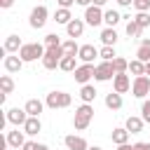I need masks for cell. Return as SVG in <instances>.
<instances>
[{
  "instance_id": "60d3db41",
  "label": "cell",
  "mask_w": 150,
  "mask_h": 150,
  "mask_svg": "<svg viewBox=\"0 0 150 150\" xmlns=\"http://www.w3.org/2000/svg\"><path fill=\"white\" fill-rule=\"evenodd\" d=\"M136 145V150H150V143H145V141H141V143H134Z\"/></svg>"
},
{
  "instance_id": "2e32d148",
  "label": "cell",
  "mask_w": 150,
  "mask_h": 150,
  "mask_svg": "<svg viewBox=\"0 0 150 150\" xmlns=\"http://www.w3.org/2000/svg\"><path fill=\"white\" fill-rule=\"evenodd\" d=\"M66 33H68V38H70V40L82 38V33H84V19H73V21L66 26Z\"/></svg>"
},
{
  "instance_id": "b9f144b4",
  "label": "cell",
  "mask_w": 150,
  "mask_h": 150,
  "mask_svg": "<svg viewBox=\"0 0 150 150\" xmlns=\"http://www.w3.org/2000/svg\"><path fill=\"white\" fill-rule=\"evenodd\" d=\"M75 5H82V7L87 9L89 5H94V0H75Z\"/></svg>"
},
{
  "instance_id": "8d00e7d4",
  "label": "cell",
  "mask_w": 150,
  "mask_h": 150,
  "mask_svg": "<svg viewBox=\"0 0 150 150\" xmlns=\"http://www.w3.org/2000/svg\"><path fill=\"white\" fill-rule=\"evenodd\" d=\"M141 117H143V122L150 124V101H143L141 103Z\"/></svg>"
},
{
  "instance_id": "9a60e30c",
  "label": "cell",
  "mask_w": 150,
  "mask_h": 150,
  "mask_svg": "<svg viewBox=\"0 0 150 150\" xmlns=\"http://www.w3.org/2000/svg\"><path fill=\"white\" fill-rule=\"evenodd\" d=\"M96 56H98V49H96L94 45H80V54H77V59H80L82 63H94Z\"/></svg>"
},
{
  "instance_id": "4316f807",
  "label": "cell",
  "mask_w": 150,
  "mask_h": 150,
  "mask_svg": "<svg viewBox=\"0 0 150 150\" xmlns=\"http://www.w3.org/2000/svg\"><path fill=\"white\" fill-rule=\"evenodd\" d=\"M54 21H56V23H63V26H68V23L73 21V14H70V9H63V7H59V9L54 12Z\"/></svg>"
},
{
  "instance_id": "ba28073f",
  "label": "cell",
  "mask_w": 150,
  "mask_h": 150,
  "mask_svg": "<svg viewBox=\"0 0 150 150\" xmlns=\"http://www.w3.org/2000/svg\"><path fill=\"white\" fill-rule=\"evenodd\" d=\"M94 73H96V66H94V63H82V66L75 68L73 77H75V82H80V84H89V80L94 77Z\"/></svg>"
},
{
  "instance_id": "52a82bcc",
  "label": "cell",
  "mask_w": 150,
  "mask_h": 150,
  "mask_svg": "<svg viewBox=\"0 0 150 150\" xmlns=\"http://www.w3.org/2000/svg\"><path fill=\"white\" fill-rule=\"evenodd\" d=\"M117 73H115V68H112V61H101L98 66H96V73H94V80L96 82H108V80H112Z\"/></svg>"
},
{
  "instance_id": "d6986e66",
  "label": "cell",
  "mask_w": 150,
  "mask_h": 150,
  "mask_svg": "<svg viewBox=\"0 0 150 150\" xmlns=\"http://www.w3.org/2000/svg\"><path fill=\"white\" fill-rule=\"evenodd\" d=\"M129 131H127V127H115L112 129V134H110V138H112V143L115 145H124V143H129Z\"/></svg>"
},
{
  "instance_id": "e575fe53",
  "label": "cell",
  "mask_w": 150,
  "mask_h": 150,
  "mask_svg": "<svg viewBox=\"0 0 150 150\" xmlns=\"http://www.w3.org/2000/svg\"><path fill=\"white\" fill-rule=\"evenodd\" d=\"M63 42H61V38L56 35V33H47L45 35V47H61Z\"/></svg>"
},
{
  "instance_id": "74e56055",
  "label": "cell",
  "mask_w": 150,
  "mask_h": 150,
  "mask_svg": "<svg viewBox=\"0 0 150 150\" xmlns=\"http://www.w3.org/2000/svg\"><path fill=\"white\" fill-rule=\"evenodd\" d=\"M21 150H49L45 143H35V141H26V145Z\"/></svg>"
},
{
  "instance_id": "1f68e13d",
  "label": "cell",
  "mask_w": 150,
  "mask_h": 150,
  "mask_svg": "<svg viewBox=\"0 0 150 150\" xmlns=\"http://www.w3.org/2000/svg\"><path fill=\"white\" fill-rule=\"evenodd\" d=\"M98 56H101V61H115V59H117L115 47H105V45L98 49Z\"/></svg>"
},
{
  "instance_id": "bcb514c9",
  "label": "cell",
  "mask_w": 150,
  "mask_h": 150,
  "mask_svg": "<svg viewBox=\"0 0 150 150\" xmlns=\"http://www.w3.org/2000/svg\"><path fill=\"white\" fill-rule=\"evenodd\" d=\"M105 2H108V0H94V5H96V7H103Z\"/></svg>"
},
{
  "instance_id": "30bf717a",
  "label": "cell",
  "mask_w": 150,
  "mask_h": 150,
  "mask_svg": "<svg viewBox=\"0 0 150 150\" xmlns=\"http://www.w3.org/2000/svg\"><path fill=\"white\" fill-rule=\"evenodd\" d=\"M84 23H89V26H101V23H103V9L96 7V5H89V7L84 9Z\"/></svg>"
},
{
  "instance_id": "f546056e",
  "label": "cell",
  "mask_w": 150,
  "mask_h": 150,
  "mask_svg": "<svg viewBox=\"0 0 150 150\" xmlns=\"http://www.w3.org/2000/svg\"><path fill=\"white\" fill-rule=\"evenodd\" d=\"M129 73H131V75H136V77L145 75V63H143V61H138V59L129 61Z\"/></svg>"
},
{
  "instance_id": "3957f363",
  "label": "cell",
  "mask_w": 150,
  "mask_h": 150,
  "mask_svg": "<svg viewBox=\"0 0 150 150\" xmlns=\"http://www.w3.org/2000/svg\"><path fill=\"white\" fill-rule=\"evenodd\" d=\"M73 103V96L68 91H49L47 98H45V105L52 108V110H59V108H68Z\"/></svg>"
},
{
  "instance_id": "c3c4849f",
  "label": "cell",
  "mask_w": 150,
  "mask_h": 150,
  "mask_svg": "<svg viewBox=\"0 0 150 150\" xmlns=\"http://www.w3.org/2000/svg\"><path fill=\"white\" fill-rule=\"evenodd\" d=\"M89 150H103L101 145H89Z\"/></svg>"
},
{
  "instance_id": "d590c367",
  "label": "cell",
  "mask_w": 150,
  "mask_h": 150,
  "mask_svg": "<svg viewBox=\"0 0 150 150\" xmlns=\"http://www.w3.org/2000/svg\"><path fill=\"white\" fill-rule=\"evenodd\" d=\"M134 21H136L141 28H148V26H150V14H148V12H138V14L134 16Z\"/></svg>"
},
{
  "instance_id": "d6a6232c",
  "label": "cell",
  "mask_w": 150,
  "mask_h": 150,
  "mask_svg": "<svg viewBox=\"0 0 150 150\" xmlns=\"http://www.w3.org/2000/svg\"><path fill=\"white\" fill-rule=\"evenodd\" d=\"M0 89H2V94H12L14 91V80L9 75H2L0 77Z\"/></svg>"
},
{
  "instance_id": "4dcf8cb0",
  "label": "cell",
  "mask_w": 150,
  "mask_h": 150,
  "mask_svg": "<svg viewBox=\"0 0 150 150\" xmlns=\"http://www.w3.org/2000/svg\"><path fill=\"white\" fill-rule=\"evenodd\" d=\"M124 30H127V35H129V38H141V33H143V28H141L134 19H129V21H127V28H124Z\"/></svg>"
},
{
  "instance_id": "83f0119b",
  "label": "cell",
  "mask_w": 150,
  "mask_h": 150,
  "mask_svg": "<svg viewBox=\"0 0 150 150\" xmlns=\"http://www.w3.org/2000/svg\"><path fill=\"white\" fill-rule=\"evenodd\" d=\"M75 59H77V56H63V59H61V63H59V68H61L63 73H75V68H77Z\"/></svg>"
},
{
  "instance_id": "8fae6325",
  "label": "cell",
  "mask_w": 150,
  "mask_h": 150,
  "mask_svg": "<svg viewBox=\"0 0 150 150\" xmlns=\"http://www.w3.org/2000/svg\"><path fill=\"white\" fill-rule=\"evenodd\" d=\"M131 89V80H129V75L127 73H117L115 77H112V91H117V94H127Z\"/></svg>"
},
{
  "instance_id": "277c9868",
  "label": "cell",
  "mask_w": 150,
  "mask_h": 150,
  "mask_svg": "<svg viewBox=\"0 0 150 150\" xmlns=\"http://www.w3.org/2000/svg\"><path fill=\"white\" fill-rule=\"evenodd\" d=\"M63 56H66L63 54V47H47V52L42 56V66L47 70H54V68H59V63H61Z\"/></svg>"
},
{
  "instance_id": "7c38bea8",
  "label": "cell",
  "mask_w": 150,
  "mask_h": 150,
  "mask_svg": "<svg viewBox=\"0 0 150 150\" xmlns=\"http://www.w3.org/2000/svg\"><path fill=\"white\" fill-rule=\"evenodd\" d=\"M23 134H26V131H19V127H16V129H12V131H7V134H5V136H7V145H9V148H14V150L23 148V145H26Z\"/></svg>"
},
{
  "instance_id": "d4e9b609",
  "label": "cell",
  "mask_w": 150,
  "mask_h": 150,
  "mask_svg": "<svg viewBox=\"0 0 150 150\" xmlns=\"http://www.w3.org/2000/svg\"><path fill=\"white\" fill-rule=\"evenodd\" d=\"M101 42H103L105 47H115V42H117V30H115V28H103V30H101Z\"/></svg>"
},
{
  "instance_id": "7402d4cb",
  "label": "cell",
  "mask_w": 150,
  "mask_h": 150,
  "mask_svg": "<svg viewBox=\"0 0 150 150\" xmlns=\"http://www.w3.org/2000/svg\"><path fill=\"white\" fill-rule=\"evenodd\" d=\"M136 59L143 61V63L150 61V38H143V40H141V45H138V49H136Z\"/></svg>"
},
{
  "instance_id": "ee69618b",
  "label": "cell",
  "mask_w": 150,
  "mask_h": 150,
  "mask_svg": "<svg viewBox=\"0 0 150 150\" xmlns=\"http://www.w3.org/2000/svg\"><path fill=\"white\" fill-rule=\"evenodd\" d=\"M117 5L120 7H129V5H134V0H117Z\"/></svg>"
},
{
  "instance_id": "6da1fadb",
  "label": "cell",
  "mask_w": 150,
  "mask_h": 150,
  "mask_svg": "<svg viewBox=\"0 0 150 150\" xmlns=\"http://www.w3.org/2000/svg\"><path fill=\"white\" fill-rule=\"evenodd\" d=\"M94 120V105L91 103H82L80 108H75V117H73V127L77 131H84Z\"/></svg>"
},
{
  "instance_id": "44dd1931",
  "label": "cell",
  "mask_w": 150,
  "mask_h": 150,
  "mask_svg": "<svg viewBox=\"0 0 150 150\" xmlns=\"http://www.w3.org/2000/svg\"><path fill=\"white\" fill-rule=\"evenodd\" d=\"M23 131H26L28 136H38V134L42 131V122H40V117H28L26 124H23Z\"/></svg>"
},
{
  "instance_id": "836d02e7",
  "label": "cell",
  "mask_w": 150,
  "mask_h": 150,
  "mask_svg": "<svg viewBox=\"0 0 150 150\" xmlns=\"http://www.w3.org/2000/svg\"><path fill=\"white\" fill-rule=\"evenodd\" d=\"M112 68H115V73H129V61L122 59V56H117L112 61Z\"/></svg>"
},
{
  "instance_id": "f35d334b",
  "label": "cell",
  "mask_w": 150,
  "mask_h": 150,
  "mask_svg": "<svg viewBox=\"0 0 150 150\" xmlns=\"http://www.w3.org/2000/svg\"><path fill=\"white\" fill-rule=\"evenodd\" d=\"M134 7H136V12H148L150 9V0H134Z\"/></svg>"
},
{
  "instance_id": "7a4b0ae2",
  "label": "cell",
  "mask_w": 150,
  "mask_h": 150,
  "mask_svg": "<svg viewBox=\"0 0 150 150\" xmlns=\"http://www.w3.org/2000/svg\"><path fill=\"white\" fill-rule=\"evenodd\" d=\"M45 52H47L45 45H40V42H26V45L19 49V56H21L23 63H30V61H38V59L42 61Z\"/></svg>"
},
{
  "instance_id": "ab89813d",
  "label": "cell",
  "mask_w": 150,
  "mask_h": 150,
  "mask_svg": "<svg viewBox=\"0 0 150 150\" xmlns=\"http://www.w3.org/2000/svg\"><path fill=\"white\" fill-rule=\"evenodd\" d=\"M56 5H59V7H63V9H70V7L75 5V0H56Z\"/></svg>"
},
{
  "instance_id": "484cf974",
  "label": "cell",
  "mask_w": 150,
  "mask_h": 150,
  "mask_svg": "<svg viewBox=\"0 0 150 150\" xmlns=\"http://www.w3.org/2000/svg\"><path fill=\"white\" fill-rule=\"evenodd\" d=\"M96 89H94V84H82V89H80V98H82V103H94V98H96Z\"/></svg>"
},
{
  "instance_id": "603a6c76",
  "label": "cell",
  "mask_w": 150,
  "mask_h": 150,
  "mask_svg": "<svg viewBox=\"0 0 150 150\" xmlns=\"http://www.w3.org/2000/svg\"><path fill=\"white\" fill-rule=\"evenodd\" d=\"M120 12L117 9H105L103 12V23H105V28H115L117 23H120Z\"/></svg>"
},
{
  "instance_id": "7bdbcfd3",
  "label": "cell",
  "mask_w": 150,
  "mask_h": 150,
  "mask_svg": "<svg viewBox=\"0 0 150 150\" xmlns=\"http://www.w3.org/2000/svg\"><path fill=\"white\" fill-rule=\"evenodd\" d=\"M12 5H14V0H0V7H2V9H9Z\"/></svg>"
},
{
  "instance_id": "5bb4252c",
  "label": "cell",
  "mask_w": 150,
  "mask_h": 150,
  "mask_svg": "<svg viewBox=\"0 0 150 150\" xmlns=\"http://www.w3.org/2000/svg\"><path fill=\"white\" fill-rule=\"evenodd\" d=\"M63 143H66L68 150H89V143H87L82 136H75V134H68V136L63 138Z\"/></svg>"
},
{
  "instance_id": "7dc6e473",
  "label": "cell",
  "mask_w": 150,
  "mask_h": 150,
  "mask_svg": "<svg viewBox=\"0 0 150 150\" xmlns=\"http://www.w3.org/2000/svg\"><path fill=\"white\" fill-rule=\"evenodd\" d=\"M145 75H150V61L145 63Z\"/></svg>"
},
{
  "instance_id": "e0dca14e",
  "label": "cell",
  "mask_w": 150,
  "mask_h": 150,
  "mask_svg": "<svg viewBox=\"0 0 150 150\" xmlns=\"http://www.w3.org/2000/svg\"><path fill=\"white\" fill-rule=\"evenodd\" d=\"M23 47V42H21V38L19 35H7L5 38V45H2V49L7 52V54H19V49Z\"/></svg>"
},
{
  "instance_id": "ac0fdd59",
  "label": "cell",
  "mask_w": 150,
  "mask_h": 150,
  "mask_svg": "<svg viewBox=\"0 0 150 150\" xmlns=\"http://www.w3.org/2000/svg\"><path fill=\"white\" fill-rule=\"evenodd\" d=\"M23 110L28 112V117H40V112L45 110V103L40 98H28L26 105H23Z\"/></svg>"
},
{
  "instance_id": "9c48e42d",
  "label": "cell",
  "mask_w": 150,
  "mask_h": 150,
  "mask_svg": "<svg viewBox=\"0 0 150 150\" xmlns=\"http://www.w3.org/2000/svg\"><path fill=\"white\" fill-rule=\"evenodd\" d=\"M5 117H7L9 124H14V127H23L26 120H28V112H26L23 108H9V110H5Z\"/></svg>"
},
{
  "instance_id": "5b68a950",
  "label": "cell",
  "mask_w": 150,
  "mask_h": 150,
  "mask_svg": "<svg viewBox=\"0 0 150 150\" xmlns=\"http://www.w3.org/2000/svg\"><path fill=\"white\" fill-rule=\"evenodd\" d=\"M47 19H49V9L45 7V5H38V7H33L30 9V16H28V23H30V28H42L45 23H47Z\"/></svg>"
},
{
  "instance_id": "4fadbf2b",
  "label": "cell",
  "mask_w": 150,
  "mask_h": 150,
  "mask_svg": "<svg viewBox=\"0 0 150 150\" xmlns=\"http://www.w3.org/2000/svg\"><path fill=\"white\" fill-rule=\"evenodd\" d=\"M2 66H5L7 73H19V70L23 68V61H21L19 54H7V56L2 59Z\"/></svg>"
},
{
  "instance_id": "ffe728a7",
  "label": "cell",
  "mask_w": 150,
  "mask_h": 150,
  "mask_svg": "<svg viewBox=\"0 0 150 150\" xmlns=\"http://www.w3.org/2000/svg\"><path fill=\"white\" fill-rule=\"evenodd\" d=\"M143 117H136V115H131V117H127V122H124V127H127V131L129 134H141L143 131Z\"/></svg>"
},
{
  "instance_id": "8992f818",
  "label": "cell",
  "mask_w": 150,
  "mask_h": 150,
  "mask_svg": "<svg viewBox=\"0 0 150 150\" xmlns=\"http://www.w3.org/2000/svg\"><path fill=\"white\" fill-rule=\"evenodd\" d=\"M131 94L136 98H145L150 94V77L148 75H141V77H134L131 82Z\"/></svg>"
},
{
  "instance_id": "f6af8a7d",
  "label": "cell",
  "mask_w": 150,
  "mask_h": 150,
  "mask_svg": "<svg viewBox=\"0 0 150 150\" xmlns=\"http://www.w3.org/2000/svg\"><path fill=\"white\" fill-rule=\"evenodd\" d=\"M117 150H136V145H129V143H124V145H117Z\"/></svg>"
},
{
  "instance_id": "cb8c5ba5",
  "label": "cell",
  "mask_w": 150,
  "mask_h": 150,
  "mask_svg": "<svg viewBox=\"0 0 150 150\" xmlns=\"http://www.w3.org/2000/svg\"><path fill=\"white\" fill-rule=\"evenodd\" d=\"M122 94H117V91H110V94H105V108H110V110H120L122 108Z\"/></svg>"
},
{
  "instance_id": "f1b7e54d",
  "label": "cell",
  "mask_w": 150,
  "mask_h": 150,
  "mask_svg": "<svg viewBox=\"0 0 150 150\" xmlns=\"http://www.w3.org/2000/svg\"><path fill=\"white\" fill-rule=\"evenodd\" d=\"M61 47H63V54H66V56H77V54H80V45H77L75 40H66Z\"/></svg>"
}]
</instances>
